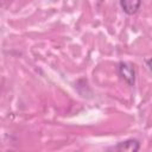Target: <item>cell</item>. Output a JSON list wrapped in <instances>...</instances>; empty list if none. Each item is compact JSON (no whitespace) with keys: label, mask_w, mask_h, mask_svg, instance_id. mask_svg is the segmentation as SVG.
<instances>
[{"label":"cell","mask_w":152,"mask_h":152,"mask_svg":"<svg viewBox=\"0 0 152 152\" xmlns=\"http://www.w3.org/2000/svg\"><path fill=\"white\" fill-rule=\"evenodd\" d=\"M118 72L121 76V78L128 84L134 86L135 83V68L133 64L128 62H120L118 64Z\"/></svg>","instance_id":"1"},{"label":"cell","mask_w":152,"mask_h":152,"mask_svg":"<svg viewBox=\"0 0 152 152\" xmlns=\"http://www.w3.org/2000/svg\"><path fill=\"white\" fill-rule=\"evenodd\" d=\"M140 148V144L137 139H128L125 141L119 142L116 146L113 147L115 151H128V152H137Z\"/></svg>","instance_id":"2"},{"label":"cell","mask_w":152,"mask_h":152,"mask_svg":"<svg viewBox=\"0 0 152 152\" xmlns=\"http://www.w3.org/2000/svg\"><path fill=\"white\" fill-rule=\"evenodd\" d=\"M120 6L126 14L133 15L140 8L141 0H120Z\"/></svg>","instance_id":"3"}]
</instances>
